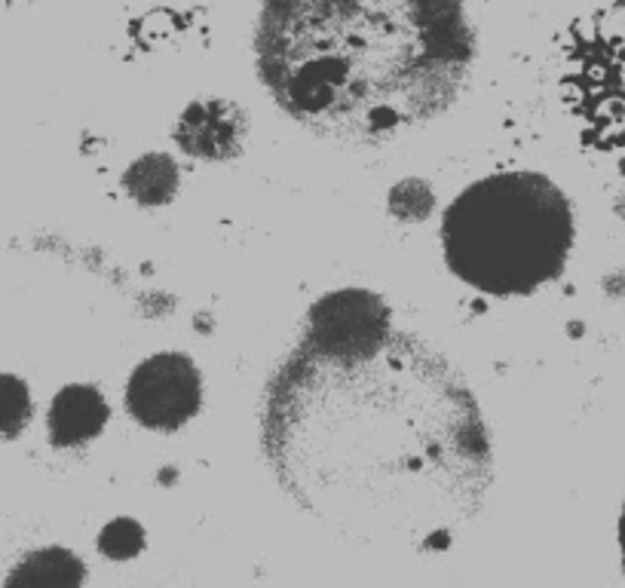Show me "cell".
I'll list each match as a JSON object with an SVG mask.
<instances>
[{
  "mask_svg": "<svg viewBox=\"0 0 625 588\" xmlns=\"http://www.w3.org/2000/svg\"><path fill=\"white\" fill-rule=\"evenodd\" d=\"M261 441L285 497L365 549L448 546L494 475L472 389L405 331L356 353L298 347L267 386Z\"/></svg>",
  "mask_w": 625,
  "mask_h": 588,
  "instance_id": "cell-1",
  "label": "cell"
},
{
  "mask_svg": "<svg viewBox=\"0 0 625 588\" xmlns=\"http://www.w3.org/2000/svg\"><path fill=\"white\" fill-rule=\"evenodd\" d=\"M255 68L301 126L380 141L463 92L478 37L469 0H261Z\"/></svg>",
  "mask_w": 625,
  "mask_h": 588,
  "instance_id": "cell-2",
  "label": "cell"
},
{
  "mask_svg": "<svg viewBox=\"0 0 625 588\" xmlns=\"http://www.w3.org/2000/svg\"><path fill=\"white\" fill-rule=\"evenodd\" d=\"M570 245V203L540 172H497L475 181L442 218L448 270L494 298H521L558 279Z\"/></svg>",
  "mask_w": 625,
  "mask_h": 588,
  "instance_id": "cell-3",
  "label": "cell"
},
{
  "mask_svg": "<svg viewBox=\"0 0 625 588\" xmlns=\"http://www.w3.org/2000/svg\"><path fill=\"white\" fill-rule=\"evenodd\" d=\"M203 405V377L184 353L144 359L126 383V411L154 432H175L197 417Z\"/></svg>",
  "mask_w": 625,
  "mask_h": 588,
  "instance_id": "cell-4",
  "label": "cell"
},
{
  "mask_svg": "<svg viewBox=\"0 0 625 588\" xmlns=\"http://www.w3.org/2000/svg\"><path fill=\"white\" fill-rule=\"evenodd\" d=\"M390 310L371 291H334L310 310L301 347L322 353H356L387 337Z\"/></svg>",
  "mask_w": 625,
  "mask_h": 588,
  "instance_id": "cell-5",
  "label": "cell"
},
{
  "mask_svg": "<svg viewBox=\"0 0 625 588\" xmlns=\"http://www.w3.org/2000/svg\"><path fill=\"white\" fill-rule=\"evenodd\" d=\"M246 135L243 114L233 105L221 102V98H203L194 102L184 114L175 129V138L181 144V151L200 160H227L239 151Z\"/></svg>",
  "mask_w": 625,
  "mask_h": 588,
  "instance_id": "cell-6",
  "label": "cell"
},
{
  "mask_svg": "<svg viewBox=\"0 0 625 588\" xmlns=\"http://www.w3.org/2000/svg\"><path fill=\"white\" fill-rule=\"evenodd\" d=\"M108 417L111 408L102 392L86 383H74L53 399L50 414H46V432L56 448H80L102 435Z\"/></svg>",
  "mask_w": 625,
  "mask_h": 588,
  "instance_id": "cell-7",
  "label": "cell"
},
{
  "mask_svg": "<svg viewBox=\"0 0 625 588\" xmlns=\"http://www.w3.org/2000/svg\"><path fill=\"white\" fill-rule=\"evenodd\" d=\"M77 582H83V567L65 549L31 552L7 576V585H77Z\"/></svg>",
  "mask_w": 625,
  "mask_h": 588,
  "instance_id": "cell-8",
  "label": "cell"
},
{
  "mask_svg": "<svg viewBox=\"0 0 625 588\" xmlns=\"http://www.w3.org/2000/svg\"><path fill=\"white\" fill-rule=\"evenodd\" d=\"M178 187V169L169 157L151 154L138 160L126 175V190L138 203H163Z\"/></svg>",
  "mask_w": 625,
  "mask_h": 588,
  "instance_id": "cell-9",
  "label": "cell"
},
{
  "mask_svg": "<svg viewBox=\"0 0 625 588\" xmlns=\"http://www.w3.org/2000/svg\"><path fill=\"white\" fill-rule=\"evenodd\" d=\"M31 392L25 380L13 374H0V438L19 435L31 420Z\"/></svg>",
  "mask_w": 625,
  "mask_h": 588,
  "instance_id": "cell-10",
  "label": "cell"
},
{
  "mask_svg": "<svg viewBox=\"0 0 625 588\" xmlns=\"http://www.w3.org/2000/svg\"><path fill=\"white\" fill-rule=\"evenodd\" d=\"M601 40L616 53H625V7H613L601 19Z\"/></svg>",
  "mask_w": 625,
  "mask_h": 588,
  "instance_id": "cell-11",
  "label": "cell"
},
{
  "mask_svg": "<svg viewBox=\"0 0 625 588\" xmlns=\"http://www.w3.org/2000/svg\"><path fill=\"white\" fill-rule=\"evenodd\" d=\"M619 89H622V95H625V62L619 65Z\"/></svg>",
  "mask_w": 625,
  "mask_h": 588,
  "instance_id": "cell-12",
  "label": "cell"
}]
</instances>
